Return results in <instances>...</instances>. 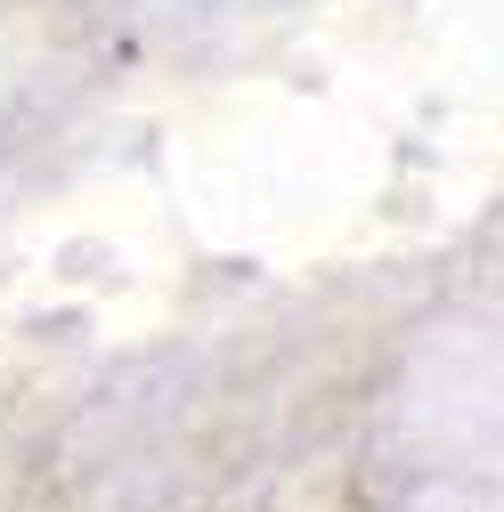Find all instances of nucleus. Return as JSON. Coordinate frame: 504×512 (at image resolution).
<instances>
[]
</instances>
